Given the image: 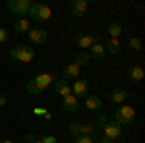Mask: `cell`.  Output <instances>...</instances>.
<instances>
[{
    "mask_svg": "<svg viewBox=\"0 0 145 143\" xmlns=\"http://www.w3.org/2000/svg\"><path fill=\"white\" fill-rule=\"evenodd\" d=\"M52 79H54L52 74H39V76H35V77L29 79V83L25 85V91H27L29 95H39L41 91H45V89L52 83Z\"/></svg>",
    "mask_w": 145,
    "mask_h": 143,
    "instance_id": "obj_1",
    "label": "cell"
},
{
    "mask_svg": "<svg viewBox=\"0 0 145 143\" xmlns=\"http://www.w3.org/2000/svg\"><path fill=\"white\" fill-rule=\"evenodd\" d=\"M135 118V110L134 106H128V104H122L114 110V122L120 124V126H130Z\"/></svg>",
    "mask_w": 145,
    "mask_h": 143,
    "instance_id": "obj_2",
    "label": "cell"
},
{
    "mask_svg": "<svg viewBox=\"0 0 145 143\" xmlns=\"http://www.w3.org/2000/svg\"><path fill=\"white\" fill-rule=\"evenodd\" d=\"M10 56L14 60H20V62H31L35 58V48L25 46V44H16L10 48Z\"/></svg>",
    "mask_w": 145,
    "mask_h": 143,
    "instance_id": "obj_3",
    "label": "cell"
},
{
    "mask_svg": "<svg viewBox=\"0 0 145 143\" xmlns=\"http://www.w3.org/2000/svg\"><path fill=\"white\" fill-rule=\"evenodd\" d=\"M27 16H31V20L35 22H48L52 18V10L46 4H33Z\"/></svg>",
    "mask_w": 145,
    "mask_h": 143,
    "instance_id": "obj_4",
    "label": "cell"
},
{
    "mask_svg": "<svg viewBox=\"0 0 145 143\" xmlns=\"http://www.w3.org/2000/svg\"><path fill=\"white\" fill-rule=\"evenodd\" d=\"M103 135H105V139L116 143L120 137H122V126L116 124L114 120H108L105 126H103Z\"/></svg>",
    "mask_w": 145,
    "mask_h": 143,
    "instance_id": "obj_5",
    "label": "cell"
},
{
    "mask_svg": "<svg viewBox=\"0 0 145 143\" xmlns=\"http://www.w3.org/2000/svg\"><path fill=\"white\" fill-rule=\"evenodd\" d=\"M8 10L14 12L16 16H27L29 10H31V0H8Z\"/></svg>",
    "mask_w": 145,
    "mask_h": 143,
    "instance_id": "obj_6",
    "label": "cell"
},
{
    "mask_svg": "<svg viewBox=\"0 0 145 143\" xmlns=\"http://www.w3.org/2000/svg\"><path fill=\"white\" fill-rule=\"evenodd\" d=\"M27 39L31 41L33 44H45L48 41V35H46L45 29H41V27H31L29 31H27Z\"/></svg>",
    "mask_w": 145,
    "mask_h": 143,
    "instance_id": "obj_7",
    "label": "cell"
},
{
    "mask_svg": "<svg viewBox=\"0 0 145 143\" xmlns=\"http://www.w3.org/2000/svg\"><path fill=\"white\" fill-rule=\"evenodd\" d=\"M70 89H72V93H74L76 99H79V97H87V93H89V83H87L85 77H78Z\"/></svg>",
    "mask_w": 145,
    "mask_h": 143,
    "instance_id": "obj_8",
    "label": "cell"
},
{
    "mask_svg": "<svg viewBox=\"0 0 145 143\" xmlns=\"http://www.w3.org/2000/svg\"><path fill=\"white\" fill-rule=\"evenodd\" d=\"M97 39H99V33H95V35H78V37H76V44H78L81 50H89L91 46L97 43Z\"/></svg>",
    "mask_w": 145,
    "mask_h": 143,
    "instance_id": "obj_9",
    "label": "cell"
},
{
    "mask_svg": "<svg viewBox=\"0 0 145 143\" xmlns=\"http://www.w3.org/2000/svg\"><path fill=\"white\" fill-rule=\"evenodd\" d=\"M54 93H56V95H60L62 99L68 97V95H72L70 83H68L66 79H62V77H60V79H56V81H54Z\"/></svg>",
    "mask_w": 145,
    "mask_h": 143,
    "instance_id": "obj_10",
    "label": "cell"
},
{
    "mask_svg": "<svg viewBox=\"0 0 145 143\" xmlns=\"http://www.w3.org/2000/svg\"><path fill=\"white\" fill-rule=\"evenodd\" d=\"M87 14V0H74L72 2V16L83 18Z\"/></svg>",
    "mask_w": 145,
    "mask_h": 143,
    "instance_id": "obj_11",
    "label": "cell"
},
{
    "mask_svg": "<svg viewBox=\"0 0 145 143\" xmlns=\"http://www.w3.org/2000/svg\"><path fill=\"white\" fill-rule=\"evenodd\" d=\"M85 108L93 110V112H99L103 108V101L97 97V95H87L85 97Z\"/></svg>",
    "mask_w": 145,
    "mask_h": 143,
    "instance_id": "obj_12",
    "label": "cell"
},
{
    "mask_svg": "<svg viewBox=\"0 0 145 143\" xmlns=\"http://www.w3.org/2000/svg\"><path fill=\"white\" fill-rule=\"evenodd\" d=\"M72 77H79V66L76 64V62L64 66V70H62V79L68 81V79H72Z\"/></svg>",
    "mask_w": 145,
    "mask_h": 143,
    "instance_id": "obj_13",
    "label": "cell"
},
{
    "mask_svg": "<svg viewBox=\"0 0 145 143\" xmlns=\"http://www.w3.org/2000/svg\"><path fill=\"white\" fill-rule=\"evenodd\" d=\"M62 110L64 112H76L78 110V99L74 95H68L62 99Z\"/></svg>",
    "mask_w": 145,
    "mask_h": 143,
    "instance_id": "obj_14",
    "label": "cell"
},
{
    "mask_svg": "<svg viewBox=\"0 0 145 143\" xmlns=\"http://www.w3.org/2000/svg\"><path fill=\"white\" fill-rule=\"evenodd\" d=\"M145 77V72L141 66H132L130 68V72H128V79L132 81V83H137V81H141Z\"/></svg>",
    "mask_w": 145,
    "mask_h": 143,
    "instance_id": "obj_15",
    "label": "cell"
},
{
    "mask_svg": "<svg viewBox=\"0 0 145 143\" xmlns=\"http://www.w3.org/2000/svg\"><path fill=\"white\" fill-rule=\"evenodd\" d=\"M89 54L93 56L97 62H103V60H105V54H106V50H105V46H103L101 43H95L89 48Z\"/></svg>",
    "mask_w": 145,
    "mask_h": 143,
    "instance_id": "obj_16",
    "label": "cell"
},
{
    "mask_svg": "<svg viewBox=\"0 0 145 143\" xmlns=\"http://www.w3.org/2000/svg\"><path fill=\"white\" fill-rule=\"evenodd\" d=\"M126 99H128V93H126L124 89H112V91H110V101H112V103L122 104Z\"/></svg>",
    "mask_w": 145,
    "mask_h": 143,
    "instance_id": "obj_17",
    "label": "cell"
},
{
    "mask_svg": "<svg viewBox=\"0 0 145 143\" xmlns=\"http://www.w3.org/2000/svg\"><path fill=\"white\" fill-rule=\"evenodd\" d=\"M89 60H91L89 50H79L78 56H76V64H78L79 68H81V66H87V64H89Z\"/></svg>",
    "mask_w": 145,
    "mask_h": 143,
    "instance_id": "obj_18",
    "label": "cell"
},
{
    "mask_svg": "<svg viewBox=\"0 0 145 143\" xmlns=\"http://www.w3.org/2000/svg\"><path fill=\"white\" fill-rule=\"evenodd\" d=\"M105 50L110 52V54H118V50H120V41H118V39H108L106 44H105Z\"/></svg>",
    "mask_w": 145,
    "mask_h": 143,
    "instance_id": "obj_19",
    "label": "cell"
},
{
    "mask_svg": "<svg viewBox=\"0 0 145 143\" xmlns=\"http://www.w3.org/2000/svg\"><path fill=\"white\" fill-rule=\"evenodd\" d=\"M106 31H108V35H110V39H118V37L122 35V25H120L118 22H112Z\"/></svg>",
    "mask_w": 145,
    "mask_h": 143,
    "instance_id": "obj_20",
    "label": "cell"
},
{
    "mask_svg": "<svg viewBox=\"0 0 145 143\" xmlns=\"http://www.w3.org/2000/svg\"><path fill=\"white\" fill-rule=\"evenodd\" d=\"M14 29H16L18 33H25V31H29V29H31V25H29V22H27L25 18H20L18 22L14 23Z\"/></svg>",
    "mask_w": 145,
    "mask_h": 143,
    "instance_id": "obj_21",
    "label": "cell"
},
{
    "mask_svg": "<svg viewBox=\"0 0 145 143\" xmlns=\"http://www.w3.org/2000/svg\"><path fill=\"white\" fill-rule=\"evenodd\" d=\"M130 48L135 50V52H139V50H141V41H139L137 37H132V39H130Z\"/></svg>",
    "mask_w": 145,
    "mask_h": 143,
    "instance_id": "obj_22",
    "label": "cell"
},
{
    "mask_svg": "<svg viewBox=\"0 0 145 143\" xmlns=\"http://www.w3.org/2000/svg\"><path fill=\"white\" fill-rule=\"evenodd\" d=\"M68 132H70V135H74V137H78V135H79V122H74V124H70V128H68Z\"/></svg>",
    "mask_w": 145,
    "mask_h": 143,
    "instance_id": "obj_23",
    "label": "cell"
},
{
    "mask_svg": "<svg viewBox=\"0 0 145 143\" xmlns=\"http://www.w3.org/2000/svg\"><path fill=\"white\" fill-rule=\"evenodd\" d=\"M74 143H95V139L89 137V135H78V137L74 139Z\"/></svg>",
    "mask_w": 145,
    "mask_h": 143,
    "instance_id": "obj_24",
    "label": "cell"
},
{
    "mask_svg": "<svg viewBox=\"0 0 145 143\" xmlns=\"http://www.w3.org/2000/svg\"><path fill=\"white\" fill-rule=\"evenodd\" d=\"M8 43V31L4 27H0V44H6Z\"/></svg>",
    "mask_w": 145,
    "mask_h": 143,
    "instance_id": "obj_25",
    "label": "cell"
},
{
    "mask_svg": "<svg viewBox=\"0 0 145 143\" xmlns=\"http://www.w3.org/2000/svg\"><path fill=\"white\" fill-rule=\"evenodd\" d=\"M41 141L43 143H56V137L54 135H45V137H41Z\"/></svg>",
    "mask_w": 145,
    "mask_h": 143,
    "instance_id": "obj_26",
    "label": "cell"
},
{
    "mask_svg": "<svg viewBox=\"0 0 145 143\" xmlns=\"http://www.w3.org/2000/svg\"><path fill=\"white\" fill-rule=\"evenodd\" d=\"M97 122H99L101 126H105V124L108 122V116H106V114H99V118H97Z\"/></svg>",
    "mask_w": 145,
    "mask_h": 143,
    "instance_id": "obj_27",
    "label": "cell"
},
{
    "mask_svg": "<svg viewBox=\"0 0 145 143\" xmlns=\"http://www.w3.org/2000/svg\"><path fill=\"white\" fill-rule=\"evenodd\" d=\"M8 103V97H4V95H0V106H4Z\"/></svg>",
    "mask_w": 145,
    "mask_h": 143,
    "instance_id": "obj_28",
    "label": "cell"
},
{
    "mask_svg": "<svg viewBox=\"0 0 145 143\" xmlns=\"http://www.w3.org/2000/svg\"><path fill=\"white\" fill-rule=\"evenodd\" d=\"M45 112H46L45 108H35L33 110V114H45Z\"/></svg>",
    "mask_w": 145,
    "mask_h": 143,
    "instance_id": "obj_29",
    "label": "cell"
},
{
    "mask_svg": "<svg viewBox=\"0 0 145 143\" xmlns=\"http://www.w3.org/2000/svg\"><path fill=\"white\" fill-rule=\"evenodd\" d=\"M99 143H114V141H108V139H101Z\"/></svg>",
    "mask_w": 145,
    "mask_h": 143,
    "instance_id": "obj_30",
    "label": "cell"
},
{
    "mask_svg": "<svg viewBox=\"0 0 145 143\" xmlns=\"http://www.w3.org/2000/svg\"><path fill=\"white\" fill-rule=\"evenodd\" d=\"M0 143H14L12 139H4V141H0Z\"/></svg>",
    "mask_w": 145,
    "mask_h": 143,
    "instance_id": "obj_31",
    "label": "cell"
},
{
    "mask_svg": "<svg viewBox=\"0 0 145 143\" xmlns=\"http://www.w3.org/2000/svg\"><path fill=\"white\" fill-rule=\"evenodd\" d=\"M33 143H43V141H41V139H35V141Z\"/></svg>",
    "mask_w": 145,
    "mask_h": 143,
    "instance_id": "obj_32",
    "label": "cell"
},
{
    "mask_svg": "<svg viewBox=\"0 0 145 143\" xmlns=\"http://www.w3.org/2000/svg\"><path fill=\"white\" fill-rule=\"evenodd\" d=\"M23 143H25V141H23Z\"/></svg>",
    "mask_w": 145,
    "mask_h": 143,
    "instance_id": "obj_33",
    "label": "cell"
}]
</instances>
